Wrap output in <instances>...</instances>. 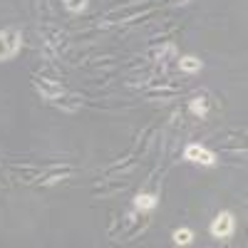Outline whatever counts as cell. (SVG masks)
I'll return each instance as SVG.
<instances>
[{"instance_id": "obj_1", "label": "cell", "mask_w": 248, "mask_h": 248, "mask_svg": "<svg viewBox=\"0 0 248 248\" xmlns=\"http://www.w3.org/2000/svg\"><path fill=\"white\" fill-rule=\"evenodd\" d=\"M20 50H23V32L15 28L0 30V62H8V60L17 57Z\"/></svg>"}, {"instance_id": "obj_2", "label": "cell", "mask_w": 248, "mask_h": 248, "mask_svg": "<svg viewBox=\"0 0 248 248\" xmlns=\"http://www.w3.org/2000/svg\"><path fill=\"white\" fill-rule=\"evenodd\" d=\"M236 229V218L231 211H221L214 221H211V236L218 238V241H226Z\"/></svg>"}, {"instance_id": "obj_3", "label": "cell", "mask_w": 248, "mask_h": 248, "mask_svg": "<svg viewBox=\"0 0 248 248\" xmlns=\"http://www.w3.org/2000/svg\"><path fill=\"white\" fill-rule=\"evenodd\" d=\"M184 159L194 161V164H203V167H214L216 164V154L209 152L206 147H201V144H189V147L184 149Z\"/></svg>"}, {"instance_id": "obj_4", "label": "cell", "mask_w": 248, "mask_h": 248, "mask_svg": "<svg viewBox=\"0 0 248 248\" xmlns=\"http://www.w3.org/2000/svg\"><path fill=\"white\" fill-rule=\"evenodd\" d=\"M35 87L40 90V94H43L45 99H50V102H55L57 97H62L65 94V90H62L60 85H55V82H47V79H35Z\"/></svg>"}, {"instance_id": "obj_5", "label": "cell", "mask_w": 248, "mask_h": 248, "mask_svg": "<svg viewBox=\"0 0 248 248\" xmlns=\"http://www.w3.org/2000/svg\"><path fill=\"white\" fill-rule=\"evenodd\" d=\"M156 203H159V196H154V194H139L134 199V209L147 214V211H154L156 209Z\"/></svg>"}, {"instance_id": "obj_6", "label": "cell", "mask_w": 248, "mask_h": 248, "mask_svg": "<svg viewBox=\"0 0 248 248\" xmlns=\"http://www.w3.org/2000/svg\"><path fill=\"white\" fill-rule=\"evenodd\" d=\"M201 67H203V62H201L199 57H194V55H186V57H181V60H179V70H181V72H186V75L201 72Z\"/></svg>"}, {"instance_id": "obj_7", "label": "cell", "mask_w": 248, "mask_h": 248, "mask_svg": "<svg viewBox=\"0 0 248 248\" xmlns=\"http://www.w3.org/2000/svg\"><path fill=\"white\" fill-rule=\"evenodd\" d=\"M171 238H174L176 246H191L194 243V231L191 229H176Z\"/></svg>"}, {"instance_id": "obj_8", "label": "cell", "mask_w": 248, "mask_h": 248, "mask_svg": "<svg viewBox=\"0 0 248 248\" xmlns=\"http://www.w3.org/2000/svg\"><path fill=\"white\" fill-rule=\"evenodd\" d=\"M191 112L199 114V117H206V112H209V105H206V97H203V94H199V97L191 99Z\"/></svg>"}, {"instance_id": "obj_9", "label": "cell", "mask_w": 248, "mask_h": 248, "mask_svg": "<svg viewBox=\"0 0 248 248\" xmlns=\"http://www.w3.org/2000/svg\"><path fill=\"white\" fill-rule=\"evenodd\" d=\"M179 3H189V0H179Z\"/></svg>"}, {"instance_id": "obj_10", "label": "cell", "mask_w": 248, "mask_h": 248, "mask_svg": "<svg viewBox=\"0 0 248 248\" xmlns=\"http://www.w3.org/2000/svg\"><path fill=\"white\" fill-rule=\"evenodd\" d=\"M62 3H67V0H62Z\"/></svg>"}]
</instances>
